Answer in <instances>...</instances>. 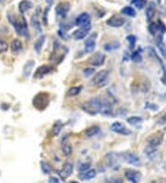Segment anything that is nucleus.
Wrapping results in <instances>:
<instances>
[{
	"instance_id": "5",
	"label": "nucleus",
	"mask_w": 166,
	"mask_h": 183,
	"mask_svg": "<svg viewBox=\"0 0 166 183\" xmlns=\"http://www.w3.org/2000/svg\"><path fill=\"white\" fill-rule=\"evenodd\" d=\"M73 169H74V166H73V164L69 163V162H67L64 164L62 169H60L58 171V175L61 177L62 180H66L67 179L73 172Z\"/></svg>"
},
{
	"instance_id": "8",
	"label": "nucleus",
	"mask_w": 166,
	"mask_h": 183,
	"mask_svg": "<svg viewBox=\"0 0 166 183\" xmlns=\"http://www.w3.org/2000/svg\"><path fill=\"white\" fill-rule=\"evenodd\" d=\"M69 8H70V4L68 2H60L55 7V11L57 16L61 18H65L68 13Z\"/></svg>"
},
{
	"instance_id": "46",
	"label": "nucleus",
	"mask_w": 166,
	"mask_h": 183,
	"mask_svg": "<svg viewBox=\"0 0 166 183\" xmlns=\"http://www.w3.org/2000/svg\"><path fill=\"white\" fill-rule=\"evenodd\" d=\"M69 183H78V182H76V181H71V182H69Z\"/></svg>"
},
{
	"instance_id": "35",
	"label": "nucleus",
	"mask_w": 166,
	"mask_h": 183,
	"mask_svg": "<svg viewBox=\"0 0 166 183\" xmlns=\"http://www.w3.org/2000/svg\"><path fill=\"white\" fill-rule=\"evenodd\" d=\"M95 72V70L93 68H87V69H84L83 70V75L85 78H89L90 77L91 75H93Z\"/></svg>"
},
{
	"instance_id": "32",
	"label": "nucleus",
	"mask_w": 166,
	"mask_h": 183,
	"mask_svg": "<svg viewBox=\"0 0 166 183\" xmlns=\"http://www.w3.org/2000/svg\"><path fill=\"white\" fill-rule=\"evenodd\" d=\"M63 126H64L63 123H61L60 121H57L55 125H54V127H53V135H54V136L58 135V134L60 133L61 130H62Z\"/></svg>"
},
{
	"instance_id": "42",
	"label": "nucleus",
	"mask_w": 166,
	"mask_h": 183,
	"mask_svg": "<svg viewBox=\"0 0 166 183\" xmlns=\"http://www.w3.org/2000/svg\"><path fill=\"white\" fill-rule=\"evenodd\" d=\"M49 183H60V181H58L57 178H55V177H51V178L49 179Z\"/></svg>"
},
{
	"instance_id": "41",
	"label": "nucleus",
	"mask_w": 166,
	"mask_h": 183,
	"mask_svg": "<svg viewBox=\"0 0 166 183\" xmlns=\"http://www.w3.org/2000/svg\"><path fill=\"white\" fill-rule=\"evenodd\" d=\"M48 8L49 7H47L45 9V11H44V13L43 15V22H44V25H47V12H48Z\"/></svg>"
},
{
	"instance_id": "6",
	"label": "nucleus",
	"mask_w": 166,
	"mask_h": 183,
	"mask_svg": "<svg viewBox=\"0 0 166 183\" xmlns=\"http://www.w3.org/2000/svg\"><path fill=\"white\" fill-rule=\"evenodd\" d=\"M111 131L114 133H118L121 135H129L131 134V131H129L126 126H124V124L120 123V122H114L111 125Z\"/></svg>"
},
{
	"instance_id": "40",
	"label": "nucleus",
	"mask_w": 166,
	"mask_h": 183,
	"mask_svg": "<svg viewBox=\"0 0 166 183\" xmlns=\"http://www.w3.org/2000/svg\"><path fill=\"white\" fill-rule=\"evenodd\" d=\"M7 46L5 42L3 41H0V53L4 52V51H7Z\"/></svg>"
},
{
	"instance_id": "16",
	"label": "nucleus",
	"mask_w": 166,
	"mask_h": 183,
	"mask_svg": "<svg viewBox=\"0 0 166 183\" xmlns=\"http://www.w3.org/2000/svg\"><path fill=\"white\" fill-rule=\"evenodd\" d=\"M119 156L120 155L114 153H110L109 155H107V161L111 167H116L119 166Z\"/></svg>"
},
{
	"instance_id": "34",
	"label": "nucleus",
	"mask_w": 166,
	"mask_h": 183,
	"mask_svg": "<svg viewBox=\"0 0 166 183\" xmlns=\"http://www.w3.org/2000/svg\"><path fill=\"white\" fill-rule=\"evenodd\" d=\"M127 40L128 42V45H129V48L130 49H133L134 46H135V44H136V37L134 35H128L127 37Z\"/></svg>"
},
{
	"instance_id": "25",
	"label": "nucleus",
	"mask_w": 166,
	"mask_h": 183,
	"mask_svg": "<svg viewBox=\"0 0 166 183\" xmlns=\"http://www.w3.org/2000/svg\"><path fill=\"white\" fill-rule=\"evenodd\" d=\"M154 13H155V6H154L153 3H150L149 5V7H147V9H146V17H147V20L149 22L153 18Z\"/></svg>"
},
{
	"instance_id": "27",
	"label": "nucleus",
	"mask_w": 166,
	"mask_h": 183,
	"mask_svg": "<svg viewBox=\"0 0 166 183\" xmlns=\"http://www.w3.org/2000/svg\"><path fill=\"white\" fill-rule=\"evenodd\" d=\"M41 168L44 174H50L52 172V166L45 161H41Z\"/></svg>"
},
{
	"instance_id": "22",
	"label": "nucleus",
	"mask_w": 166,
	"mask_h": 183,
	"mask_svg": "<svg viewBox=\"0 0 166 183\" xmlns=\"http://www.w3.org/2000/svg\"><path fill=\"white\" fill-rule=\"evenodd\" d=\"M11 50L13 53H18L20 52L21 49H22V43L21 40L19 39H14L12 42H11Z\"/></svg>"
},
{
	"instance_id": "44",
	"label": "nucleus",
	"mask_w": 166,
	"mask_h": 183,
	"mask_svg": "<svg viewBox=\"0 0 166 183\" xmlns=\"http://www.w3.org/2000/svg\"><path fill=\"white\" fill-rule=\"evenodd\" d=\"M45 1H46V3H47L48 5H50V6H51V5L54 3V1H55V0H45Z\"/></svg>"
},
{
	"instance_id": "2",
	"label": "nucleus",
	"mask_w": 166,
	"mask_h": 183,
	"mask_svg": "<svg viewBox=\"0 0 166 183\" xmlns=\"http://www.w3.org/2000/svg\"><path fill=\"white\" fill-rule=\"evenodd\" d=\"M8 21L9 22L13 25L15 28L17 33L19 35H22V36H27L28 35V27L27 22L24 19V17L21 18V21L16 20L14 17H11L10 15H8Z\"/></svg>"
},
{
	"instance_id": "10",
	"label": "nucleus",
	"mask_w": 166,
	"mask_h": 183,
	"mask_svg": "<svg viewBox=\"0 0 166 183\" xmlns=\"http://www.w3.org/2000/svg\"><path fill=\"white\" fill-rule=\"evenodd\" d=\"M97 37V33H93L91 34L89 38H87V40L84 43V46H85V52L86 53H92L95 49L96 46V39Z\"/></svg>"
},
{
	"instance_id": "7",
	"label": "nucleus",
	"mask_w": 166,
	"mask_h": 183,
	"mask_svg": "<svg viewBox=\"0 0 166 183\" xmlns=\"http://www.w3.org/2000/svg\"><path fill=\"white\" fill-rule=\"evenodd\" d=\"M54 68L52 66H48V65H43V66H40L35 73H34V78L35 79H42L44 78L45 75L51 73L53 71Z\"/></svg>"
},
{
	"instance_id": "36",
	"label": "nucleus",
	"mask_w": 166,
	"mask_h": 183,
	"mask_svg": "<svg viewBox=\"0 0 166 183\" xmlns=\"http://www.w3.org/2000/svg\"><path fill=\"white\" fill-rule=\"evenodd\" d=\"M131 59L134 61V62H140L142 60V57H141V55L138 51H135L131 55Z\"/></svg>"
},
{
	"instance_id": "43",
	"label": "nucleus",
	"mask_w": 166,
	"mask_h": 183,
	"mask_svg": "<svg viewBox=\"0 0 166 183\" xmlns=\"http://www.w3.org/2000/svg\"><path fill=\"white\" fill-rule=\"evenodd\" d=\"M166 122V114L160 119V121H159V123L160 124H164V123H165Z\"/></svg>"
},
{
	"instance_id": "24",
	"label": "nucleus",
	"mask_w": 166,
	"mask_h": 183,
	"mask_svg": "<svg viewBox=\"0 0 166 183\" xmlns=\"http://www.w3.org/2000/svg\"><path fill=\"white\" fill-rule=\"evenodd\" d=\"M100 132V128L98 126H92V127H90L89 129H87L85 133H86V136L89 137V138H91V137H94L96 136L98 133Z\"/></svg>"
},
{
	"instance_id": "9",
	"label": "nucleus",
	"mask_w": 166,
	"mask_h": 183,
	"mask_svg": "<svg viewBox=\"0 0 166 183\" xmlns=\"http://www.w3.org/2000/svg\"><path fill=\"white\" fill-rule=\"evenodd\" d=\"M108 76H109V71L108 70H101L98 73H96L95 76L93 77L92 83L95 84V85H101V84L105 82V80L107 79Z\"/></svg>"
},
{
	"instance_id": "20",
	"label": "nucleus",
	"mask_w": 166,
	"mask_h": 183,
	"mask_svg": "<svg viewBox=\"0 0 166 183\" xmlns=\"http://www.w3.org/2000/svg\"><path fill=\"white\" fill-rule=\"evenodd\" d=\"M45 39H46L45 35H41L37 39V41L35 42V44H34V50L37 53L41 52V50H42V48H43V46H44V45L45 43Z\"/></svg>"
},
{
	"instance_id": "14",
	"label": "nucleus",
	"mask_w": 166,
	"mask_h": 183,
	"mask_svg": "<svg viewBox=\"0 0 166 183\" xmlns=\"http://www.w3.org/2000/svg\"><path fill=\"white\" fill-rule=\"evenodd\" d=\"M123 159L127 161L128 164L133 166H138L140 164V160L135 154L133 153H125L123 154Z\"/></svg>"
},
{
	"instance_id": "11",
	"label": "nucleus",
	"mask_w": 166,
	"mask_h": 183,
	"mask_svg": "<svg viewBox=\"0 0 166 183\" xmlns=\"http://www.w3.org/2000/svg\"><path fill=\"white\" fill-rule=\"evenodd\" d=\"M76 25L81 28L90 26V17L88 13H82L76 19Z\"/></svg>"
},
{
	"instance_id": "39",
	"label": "nucleus",
	"mask_w": 166,
	"mask_h": 183,
	"mask_svg": "<svg viewBox=\"0 0 166 183\" xmlns=\"http://www.w3.org/2000/svg\"><path fill=\"white\" fill-rule=\"evenodd\" d=\"M106 183H123V180L121 178H112Z\"/></svg>"
},
{
	"instance_id": "12",
	"label": "nucleus",
	"mask_w": 166,
	"mask_h": 183,
	"mask_svg": "<svg viewBox=\"0 0 166 183\" xmlns=\"http://www.w3.org/2000/svg\"><path fill=\"white\" fill-rule=\"evenodd\" d=\"M125 177L127 181H129L132 183L139 182L141 179V174L138 171H135L132 169H128L125 172Z\"/></svg>"
},
{
	"instance_id": "23",
	"label": "nucleus",
	"mask_w": 166,
	"mask_h": 183,
	"mask_svg": "<svg viewBox=\"0 0 166 183\" xmlns=\"http://www.w3.org/2000/svg\"><path fill=\"white\" fill-rule=\"evenodd\" d=\"M162 139H163V137H162V135L160 136H157V135H154V136H151L150 139H149V143H150V147H156V146H158L161 142H162Z\"/></svg>"
},
{
	"instance_id": "31",
	"label": "nucleus",
	"mask_w": 166,
	"mask_h": 183,
	"mask_svg": "<svg viewBox=\"0 0 166 183\" xmlns=\"http://www.w3.org/2000/svg\"><path fill=\"white\" fill-rule=\"evenodd\" d=\"M30 22H31V24H32L33 28H34V29H35V30H36L39 33L42 31L40 22H39V21H38V19H37V17H36L35 15H33V16H32V18H31V20H30Z\"/></svg>"
},
{
	"instance_id": "45",
	"label": "nucleus",
	"mask_w": 166,
	"mask_h": 183,
	"mask_svg": "<svg viewBox=\"0 0 166 183\" xmlns=\"http://www.w3.org/2000/svg\"><path fill=\"white\" fill-rule=\"evenodd\" d=\"M4 1H5V0H0V3H3Z\"/></svg>"
},
{
	"instance_id": "28",
	"label": "nucleus",
	"mask_w": 166,
	"mask_h": 183,
	"mask_svg": "<svg viewBox=\"0 0 166 183\" xmlns=\"http://www.w3.org/2000/svg\"><path fill=\"white\" fill-rule=\"evenodd\" d=\"M127 123L132 125V126H138L140 123H142L143 119L139 117H131V118H128L127 119Z\"/></svg>"
},
{
	"instance_id": "30",
	"label": "nucleus",
	"mask_w": 166,
	"mask_h": 183,
	"mask_svg": "<svg viewBox=\"0 0 166 183\" xmlns=\"http://www.w3.org/2000/svg\"><path fill=\"white\" fill-rule=\"evenodd\" d=\"M81 89H82V87H81V86H80V87H79V86L71 87V88L68 90L67 94H68L69 96H76V95H78V94H81Z\"/></svg>"
},
{
	"instance_id": "15",
	"label": "nucleus",
	"mask_w": 166,
	"mask_h": 183,
	"mask_svg": "<svg viewBox=\"0 0 166 183\" xmlns=\"http://www.w3.org/2000/svg\"><path fill=\"white\" fill-rule=\"evenodd\" d=\"M107 25H109L111 27H113V28H119V27H122L125 24V19L124 18H121V17H112L110 18L107 22H106Z\"/></svg>"
},
{
	"instance_id": "19",
	"label": "nucleus",
	"mask_w": 166,
	"mask_h": 183,
	"mask_svg": "<svg viewBox=\"0 0 166 183\" xmlns=\"http://www.w3.org/2000/svg\"><path fill=\"white\" fill-rule=\"evenodd\" d=\"M34 65H35V62L33 60H29V61H27V63L23 67V77L28 78L30 75L31 70L34 68Z\"/></svg>"
},
{
	"instance_id": "21",
	"label": "nucleus",
	"mask_w": 166,
	"mask_h": 183,
	"mask_svg": "<svg viewBox=\"0 0 166 183\" xmlns=\"http://www.w3.org/2000/svg\"><path fill=\"white\" fill-rule=\"evenodd\" d=\"M119 47H120V43H119V42H116V41L107 43V44H105V45L104 46V49L106 52L114 51V50L118 49Z\"/></svg>"
},
{
	"instance_id": "29",
	"label": "nucleus",
	"mask_w": 166,
	"mask_h": 183,
	"mask_svg": "<svg viewBox=\"0 0 166 183\" xmlns=\"http://www.w3.org/2000/svg\"><path fill=\"white\" fill-rule=\"evenodd\" d=\"M122 13L127 15V16H129V17H135L136 16V10L131 7H125L122 9Z\"/></svg>"
},
{
	"instance_id": "37",
	"label": "nucleus",
	"mask_w": 166,
	"mask_h": 183,
	"mask_svg": "<svg viewBox=\"0 0 166 183\" xmlns=\"http://www.w3.org/2000/svg\"><path fill=\"white\" fill-rule=\"evenodd\" d=\"M90 168V163H82L80 166H79V170L81 172H84L87 171Z\"/></svg>"
},
{
	"instance_id": "17",
	"label": "nucleus",
	"mask_w": 166,
	"mask_h": 183,
	"mask_svg": "<svg viewBox=\"0 0 166 183\" xmlns=\"http://www.w3.org/2000/svg\"><path fill=\"white\" fill-rule=\"evenodd\" d=\"M96 177V170L94 169H89L87 171H84L79 174V178L81 181H90Z\"/></svg>"
},
{
	"instance_id": "3",
	"label": "nucleus",
	"mask_w": 166,
	"mask_h": 183,
	"mask_svg": "<svg viewBox=\"0 0 166 183\" xmlns=\"http://www.w3.org/2000/svg\"><path fill=\"white\" fill-rule=\"evenodd\" d=\"M50 103V95L47 93H39L37 94L33 100L32 104L35 108L38 110H44L45 109Z\"/></svg>"
},
{
	"instance_id": "33",
	"label": "nucleus",
	"mask_w": 166,
	"mask_h": 183,
	"mask_svg": "<svg viewBox=\"0 0 166 183\" xmlns=\"http://www.w3.org/2000/svg\"><path fill=\"white\" fill-rule=\"evenodd\" d=\"M146 0H132V4L138 9H142L146 6Z\"/></svg>"
},
{
	"instance_id": "26",
	"label": "nucleus",
	"mask_w": 166,
	"mask_h": 183,
	"mask_svg": "<svg viewBox=\"0 0 166 183\" xmlns=\"http://www.w3.org/2000/svg\"><path fill=\"white\" fill-rule=\"evenodd\" d=\"M62 151L65 156H70L72 154V147L67 142H64L62 143Z\"/></svg>"
},
{
	"instance_id": "38",
	"label": "nucleus",
	"mask_w": 166,
	"mask_h": 183,
	"mask_svg": "<svg viewBox=\"0 0 166 183\" xmlns=\"http://www.w3.org/2000/svg\"><path fill=\"white\" fill-rule=\"evenodd\" d=\"M58 35L62 38V39H64V40H66V41H67L68 39H69V35H67V33L66 32V31H62V30H58Z\"/></svg>"
},
{
	"instance_id": "4",
	"label": "nucleus",
	"mask_w": 166,
	"mask_h": 183,
	"mask_svg": "<svg viewBox=\"0 0 166 183\" xmlns=\"http://www.w3.org/2000/svg\"><path fill=\"white\" fill-rule=\"evenodd\" d=\"M104 61H105V55L101 54V53H97V54L91 55L88 60V62L91 66H94V67H100V66L104 65Z\"/></svg>"
},
{
	"instance_id": "18",
	"label": "nucleus",
	"mask_w": 166,
	"mask_h": 183,
	"mask_svg": "<svg viewBox=\"0 0 166 183\" xmlns=\"http://www.w3.org/2000/svg\"><path fill=\"white\" fill-rule=\"evenodd\" d=\"M33 7V4L29 0H22L19 4V10L21 14H24L29 9H30Z\"/></svg>"
},
{
	"instance_id": "1",
	"label": "nucleus",
	"mask_w": 166,
	"mask_h": 183,
	"mask_svg": "<svg viewBox=\"0 0 166 183\" xmlns=\"http://www.w3.org/2000/svg\"><path fill=\"white\" fill-rule=\"evenodd\" d=\"M83 111L87 114L94 116L97 114H104L106 116L112 115L113 107L104 98H91L82 105Z\"/></svg>"
},
{
	"instance_id": "13",
	"label": "nucleus",
	"mask_w": 166,
	"mask_h": 183,
	"mask_svg": "<svg viewBox=\"0 0 166 183\" xmlns=\"http://www.w3.org/2000/svg\"><path fill=\"white\" fill-rule=\"evenodd\" d=\"M90 29H91V26L81 28V29H79V30H77L73 32L72 37L75 40H82V39L87 37V35L89 34V31H90Z\"/></svg>"
}]
</instances>
